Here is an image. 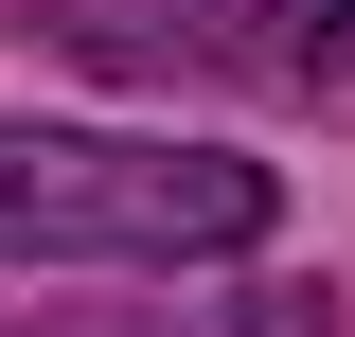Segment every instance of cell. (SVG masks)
Instances as JSON below:
<instances>
[{
    "label": "cell",
    "mask_w": 355,
    "mask_h": 337,
    "mask_svg": "<svg viewBox=\"0 0 355 337\" xmlns=\"http://www.w3.org/2000/svg\"><path fill=\"white\" fill-rule=\"evenodd\" d=\"M266 231V160L231 142L0 125V266H214Z\"/></svg>",
    "instance_id": "6da1fadb"
},
{
    "label": "cell",
    "mask_w": 355,
    "mask_h": 337,
    "mask_svg": "<svg viewBox=\"0 0 355 337\" xmlns=\"http://www.w3.org/2000/svg\"><path fill=\"white\" fill-rule=\"evenodd\" d=\"M231 18H266V0H36V36H71L89 71H214V53H249Z\"/></svg>",
    "instance_id": "7a4b0ae2"
},
{
    "label": "cell",
    "mask_w": 355,
    "mask_h": 337,
    "mask_svg": "<svg viewBox=\"0 0 355 337\" xmlns=\"http://www.w3.org/2000/svg\"><path fill=\"white\" fill-rule=\"evenodd\" d=\"M284 36H266V71L284 89H355V0H266Z\"/></svg>",
    "instance_id": "3957f363"
}]
</instances>
